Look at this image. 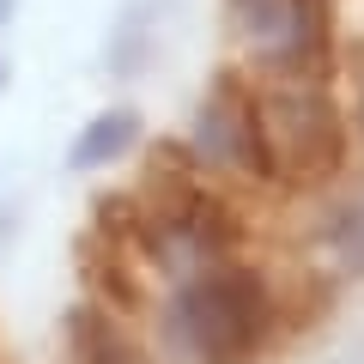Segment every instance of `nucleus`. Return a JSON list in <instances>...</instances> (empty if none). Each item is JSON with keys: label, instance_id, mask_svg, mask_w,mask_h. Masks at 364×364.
Wrapping results in <instances>:
<instances>
[{"label": "nucleus", "instance_id": "obj_5", "mask_svg": "<svg viewBox=\"0 0 364 364\" xmlns=\"http://www.w3.org/2000/svg\"><path fill=\"white\" fill-rule=\"evenodd\" d=\"M134 134H140V116H134V109H104V116L85 122V134L73 140L67 164L73 170H104V164H116V158L134 146Z\"/></svg>", "mask_w": 364, "mask_h": 364}, {"label": "nucleus", "instance_id": "obj_4", "mask_svg": "<svg viewBox=\"0 0 364 364\" xmlns=\"http://www.w3.org/2000/svg\"><path fill=\"white\" fill-rule=\"evenodd\" d=\"M195 146L225 170H261V152H255V109L249 97L225 79V85L207 91V104L195 109Z\"/></svg>", "mask_w": 364, "mask_h": 364}, {"label": "nucleus", "instance_id": "obj_3", "mask_svg": "<svg viewBox=\"0 0 364 364\" xmlns=\"http://www.w3.org/2000/svg\"><path fill=\"white\" fill-rule=\"evenodd\" d=\"M237 13V31H243V43L261 55V61L273 67H291L310 55L316 43V13L310 0H231Z\"/></svg>", "mask_w": 364, "mask_h": 364}, {"label": "nucleus", "instance_id": "obj_1", "mask_svg": "<svg viewBox=\"0 0 364 364\" xmlns=\"http://www.w3.org/2000/svg\"><path fill=\"white\" fill-rule=\"evenodd\" d=\"M267 328V298L243 267H200L170 298V340L200 364H237Z\"/></svg>", "mask_w": 364, "mask_h": 364}, {"label": "nucleus", "instance_id": "obj_6", "mask_svg": "<svg viewBox=\"0 0 364 364\" xmlns=\"http://www.w3.org/2000/svg\"><path fill=\"white\" fill-rule=\"evenodd\" d=\"M67 364H128V352L97 310H73L67 316Z\"/></svg>", "mask_w": 364, "mask_h": 364}, {"label": "nucleus", "instance_id": "obj_7", "mask_svg": "<svg viewBox=\"0 0 364 364\" xmlns=\"http://www.w3.org/2000/svg\"><path fill=\"white\" fill-rule=\"evenodd\" d=\"M13 6H18V0H0V31H6V18H13Z\"/></svg>", "mask_w": 364, "mask_h": 364}, {"label": "nucleus", "instance_id": "obj_8", "mask_svg": "<svg viewBox=\"0 0 364 364\" xmlns=\"http://www.w3.org/2000/svg\"><path fill=\"white\" fill-rule=\"evenodd\" d=\"M0 85H6V67H0Z\"/></svg>", "mask_w": 364, "mask_h": 364}, {"label": "nucleus", "instance_id": "obj_2", "mask_svg": "<svg viewBox=\"0 0 364 364\" xmlns=\"http://www.w3.org/2000/svg\"><path fill=\"white\" fill-rule=\"evenodd\" d=\"M255 109V152L267 176L310 182L340 158V116L316 85H273Z\"/></svg>", "mask_w": 364, "mask_h": 364}]
</instances>
